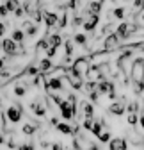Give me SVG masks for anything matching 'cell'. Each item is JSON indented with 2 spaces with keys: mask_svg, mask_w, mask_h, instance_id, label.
<instances>
[{
  "mask_svg": "<svg viewBox=\"0 0 144 150\" xmlns=\"http://www.w3.org/2000/svg\"><path fill=\"white\" fill-rule=\"evenodd\" d=\"M123 47V40L119 38V34L117 32H110V34H107L105 36V40H103V48L107 50V52H116V50H119Z\"/></svg>",
  "mask_w": 144,
  "mask_h": 150,
  "instance_id": "obj_1",
  "label": "cell"
},
{
  "mask_svg": "<svg viewBox=\"0 0 144 150\" xmlns=\"http://www.w3.org/2000/svg\"><path fill=\"white\" fill-rule=\"evenodd\" d=\"M91 59H89V55L87 57H78L73 64H71V70H73L75 73H78L82 79H87V71H89V68H91Z\"/></svg>",
  "mask_w": 144,
  "mask_h": 150,
  "instance_id": "obj_2",
  "label": "cell"
},
{
  "mask_svg": "<svg viewBox=\"0 0 144 150\" xmlns=\"http://www.w3.org/2000/svg\"><path fill=\"white\" fill-rule=\"evenodd\" d=\"M29 107H30V111L34 112L38 118H43L45 115H46V107H48V102L43 98V97H36L30 104H29Z\"/></svg>",
  "mask_w": 144,
  "mask_h": 150,
  "instance_id": "obj_3",
  "label": "cell"
},
{
  "mask_svg": "<svg viewBox=\"0 0 144 150\" xmlns=\"http://www.w3.org/2000/svg\"><path fill=\"white\" fill-rule=\"evenodd\" d=\"M130 79L132 81H144V59H134L132 70H130Z\"/></svg>",
  "mask_w": 144,
  "mask_h": 150,
  "instance_id": "obj_4",
  "label": "cell"
},
{
  "mask_svg": "<svg viewBox=\"0 0 144 150\" xmlns=\"http://www.w3.org/2000/svg\"><path fill=\"white\" fill-rule=\"evenodd\" d=\"M6 116H7V120L11 122V123H18L22 120V116H23V109H22V105L20 104H13V105H9L7 109H6Z\"/></svg>",
  "mask_w": 144,
  "mask_h": 150,
  "instance_id": "obj_5",
  "label": "cell"
},
{
  "mask_svg": "<svg viewBox=\"0 0 144 150\" xmlns=\"http://www.w3.org/2000/svg\"><path fill=\"white\" fill-rule=\"evenodd\" d=\"M98 22H100V14H89L84 20V30L85 32H93L98 27Z\"/></svg>",
  "mask_w": 144,
  "mask_h": 150,
  "instance_id": "obj_6",
  "label": "cell"
},
{
  "mask_svg": "<svg viewBox=\"0 0 144 150\" xmlns=\"http://www.w3.org/2000/svg\"><path fill=\"white\" fill-rule=\"evenodd\" d=\"M43 20H45L46 27H48V29H52V27H57L59 16H57L55 13H52V11H43Z\"/></svg>",
  "mask_w": 144,
  "mask_h": 150,
  "instance_id": "obj_7",
  "label": "cell"
},
{
  "mask_svg": "<svg viewBox=\"0 0 144 150\" xmlns=\"http://www.w3.org/2000/svg\"><path fill=\"white\" fill-rule=\"evenodd\" d=\"M124 111H127V107H124V102H112L109 105V112L114 116H123Z\"/></svg>",
  "mask_w": 144,
  "mask_h": 150,
  "instance_id": "obj_8",
  "label": "cell"
},
{
  "mask_svg": "<svg viewBox=\"0 0 144 150\" xmlns=\"http://www.w3.org/2000/svg\"><path fill=\"white\" fill-rule=\"evenodd\" d=\"M127 146H128V143L124 138H114L109 141V148H112V150H124Z\"/></svg>",
  "mask_w": 144,
  "mask_h": 150,
  "instance_id": "obj_9",
  "label": "cell"
},
{
  "mask_svg": "<svg viewBox=\"0 0 144 150\" xmlns=\"http://www.w3.org/2000/svg\"><path fill=\"white\" fill-rule=\"evenodd\" d=\"M61 134H64V136H75V129L71 127L69 123H64V122H59L57 123V127H55Z\"/></svg>",
  "mask_w": 144,
  "mask_h": 150,
  "instance_id": "obj_10",
  "label": "cell"
},
{
  "mask_svg": "<svg viewBox=\"0 0 144 150\" xmlns=\"http://www.w3.org/2000/svg\"><path fill=\"white\" fill-rule=\"evenodd\" d=\"M23 9H25V13L27 14H34L36 11H38V7H39V4H38V0H23Z\"/></svg>",
  "mask_w": 144,
  "mask_h": 150,
  "instance_id": "obj_11",
  "label": "cell"
},
{
  "mask_svg": "<svg viewBox=\"0 0 144 150\" xmlns=\"http://www.w3.org/2000/svg\"><path fill=\"white\" fill-rule=\"evenodd\" d=\"M78 107H80V112H82L84 116H94V107H93L91 102H85V100H84Z\"/></svg>",
  "mask_w": 144,
  "mask_h": 150,
  "instance_id": "obj_12",
  "label": "cell"
},
{
  "mask_svg": "<svg viewBox=\"0 0 144 150\" xmlns=\"http://www.w3.org/2000/svg\"><path fill=\"white\" fill-rule=\"evenodd\" d=\"M22 29L27 32V36H34L36 32H38V27H36L30 20H25V22H22Z\"/></svg>",
  "mask_w": 144,
  "mask_h": 150,
  "instance_id": "obj_13",
  "label": "cell"
},
{
  "mask_svg": "<svg viewBox=\"0 0 144 150\" xmlns=\"http://www.w3.org/2000/svg\"><path fill=\"white\" fill-rule=\"evenodd\" d=\"M39 71L41 73H46V71H50L52 68H53V63H52V57H45L43 61H39Z\"/></svg>",
  "mask_w": 144,
  "mask_h": 150,
  "instance_id": "obj_14",
  "label": "cell"
},
{
  "mask_svg": "<svg viewBox=\"0 0 144 150\" xmlns=\"http://www.w3.org/2000/svg\"><path fill=\"white\" fill-rule=\"evenodd\" d=\"M27 91H29V86L23 84V82H18V84L14 86V89H13V93H14L16 97H25Z\"/></svg>",
  "mask_w": 144,
  "mask_h": 150,
  "instance_id": "obj_15",
  "label": "cell"
},
{
  "mask_svg": "<svg viewBox=\"0 0 144 150\" xmlns=\"http://www.w3.org/2000/svg\"><path fill=\"white\" fill-rule=\"evenodd\" d=\"M73 41H75L77 45H80V47H87V34L77 32V34L73 36Z\"/></svg>",
  "mask_w": 144,
  "mask_h": 150,
  "instance_id": "obj_16",
  "label": "cell"
},
{
  "mask_svg": "<svg viewBox=\"0 0 144 150\" xmlns=\"http://www.w3.org/2000/svg\"><path fill=\"white\" fill-rule=\"evenodd\" d=\"M38 129H39V123H38V122H36V123H25V127H23V134H25V136H32Z\"/></svg>",
  "mask_w": 144,
  "mask_h": 150,
  "instance_id": "obj_17",
  "label": "cell"
},
{
  "mask_svg": "<svg viewBox=\"0 0 144 150\" xmlns=\"http://www.w3.org/2000/svg\"><path fill=\"white\" fill-rule=\"evenodd\" d=\"M25 36H27V32H25L23 29H18V30H14V32H13V36H11V38H13L16 43H23V41H25Z\"/></svg>",
  "mask_w": 144,
  "mask_h": 150,
  "instance_id": "obj_18",
  "label": "cell"
},
{
  "mask_svg": "<svg viewBox=\"0 0 144 150\" xmlns=\"http://www.w3.org/2000/svg\"><path fill=\"white\" fill-rule=\"evenodd\" d=\"M112 14H114V20H124L127 11H124V7H121V6H116V7L112 9Z\"/></svg>",
  "mask_w": 144,
  "mask_h": 150,
  "instance_id": "obj_19",
  "label": "cell"
},
{
  "mask_svg": "<svg viewBox=\"0 0 144 150\" xmlns=\"http://www.w3.org/2000/svg\"><path fill=\"white\" fill-rule=\"evenodd\" d=\"M48 36V41H50V45H53V47H61V43H62V38H61V34H46Z\"/></svg>",
  "mask_w": 144,
  "mask_h": 150,
  "instance_id": "obj_20",
  "label": "cell"
},
{
  "mask_svg": "<svg viewBox=\"0 0 144 150\" xmlns=\"http://www.w3.org/2000/svg\"><path fill=\"white\" fill-rule=\"evenodd\" d=\"M50 47V41H48V36H45L43 40H39L38 43H36V50L38 52H43V50H46Z\"/></svg>",
  "mask_w": 144,
  "mask_h": 150,
  "instance_id": "obj_21",
  "label": "cell"
},
{
  "mask_svg": "<svg viewBox=\"0 0 144 150\" xmlns=\"http://www.w3.org/2000/svg\"><path fill=\"white\" fill-rule=\"evenodd\" d=\"M128 125L130 127H135L139 123V115H137V111H128Z\"/></svg>",
  "mask_w": 144,
  "mask_h": 150,
  "instance_id": "obj_22",
  "label": "cell"
},
{
  "mask_svg": "<svg viewBox=\"0 0 144 150\" xmlns=\"http://www.w3.org/2000/svg\"><path fill=\"white\" fill-rule=\"evenodd\" d=\"M73 40H66L64 41V54L66 55H73V52H75V47H73Z\"/></svg>",
  "mask_w": 144,
  "mask_h": 150,
  "instance_id": "obj_23",
  "label": "cell"
},
{
  "mask_svg": "<svg viewBox=\"0 0 144 150\" xmlns=\"http://www.w3.org/2000/svg\"><path fill=\"white\" fill-rule=\"evenodd\" d=\"M6 6H7V9H9V13H14L18 7H20L22 4L18 2V0H6Z\"/></svg>",
  "mask_w": 144,
  "mask_h": 150,
  "instance_id": "obj_24",
  "label": "cell"
},
{
  "mask_svg": "<svg viewBox=\"0 0 144 150\" xmlns=\"http://www.w3.org/2000/svg\"><path fill=\"white\" fill-rule=\"evenodd\" d=\"M96 138H98L101 143H109V141H110V132H109V130H101Z\"/></svg>",
  "mask_w": 144,
  "mask_h": 150,
  "instance_id": "obj_25",
  "label": "cell"
},
{
  "mask_svg": "<svg viewBox=\"0 0 144 150\" xmlns=\"http://www.w3.org/2000/svg\"><path fill=\"white\" fill-rule=\"evenodd\" d=\"M134 9L135 11H144V0H134Z\"/></svg>",
  "mask_w": 144,
  "mask_h": 150,
  "instance_id": "obj_26",
  "label": "cell"
},
{
  "mask_svg": "<svg viewBox=\"0 0 144 150\" xmlns=\"http://www.w3.org/2000/svg\"><path fill=\"white\" fill-rule=\"evenodd\" d=\"M66 23H68V14L64 13V14L59 18V22H57V27H59V29H62V27H66Z\"/></svg>",
  "mask_w": 144,
  "mask_h": 150,
  "instance_id": "obj_27",
  "label": "cell"
},
{
  "mask_svg": "<svg viewBox=\"0 0 144 150\" xmlns=\"http://www.w3.org/2000/svg\"><path fill=\"white\" fill-rule=\"evenodd\" d=\"M45 52H46V57H53V55H55V52H57V47L50 45V47H48V48H46Z\"/></svg>",
  "mask_w": 144,
  "mask_h": 150,
  "instance_id": "obj_28",
  "label": "cell"
},
{
  "mask_svg": "<svg viewBox=\"0 0 144 150\" xmlns=\"http://www.w3.org/2000/svg\"><path fill=\"white\" fill-rule=\"evenodd\" d=\"M7 13H9V9H7L6 4H4V6H0V16H7Z\"/></svg>",
  "mask_w": 144,
  "mask_h": 150,
  "instance_id": "obj_29",
  "label": "cell"
},
{
  "mask_svg": "<svg viewBox=\"0 0 144 150\" xmlns=\"http://www.w3.org/2000/svg\"><path fill=\"white\" fill-rule=\"evenodd\" d=\"M57 123H59V120H57L55 116H52V118H50V125H52V127H57Z\"/></svg>",
  "mask_w": 144,
  "mask_h": 150,
  "instance_id": "obj_30",
  "label": "cell"
},
{
  "mask_svg": "<svg viewBox=\"0 0 144 150\" xmlns=\"http://www.w3.org/2000/svg\"><path fill=\"white\" fill-rule=\"evenodd\" d=\"M6 27H7L6 23H2V22H0V38L4 36V32H6Z\"/></svg>",
  "mask_w": 144,
  "mask_h": 150,
  "instance_id": "obj_31",
  "label": "cell"
},
{
  "mask_svg": "<svg viewBox=\"0 0 144 150\" xmlns=\"http://www.w3.org/2000/svg\"><path fill=\"white\" fill-rule=\"evenodd\" d=\"M139 123H141V127H142V130H144V111H142V115H141V118H139Z\"/></svg>",
  "mask_w": 144,
  "mask_h": 150,
  "instance_id": "obj_32",
  "label": "cell"
},
{
  "mask_svg": "<svg viewBox=\"0 0 144 150\" xmlns=\"http://www.w3.org/2000/svg\"><path fill=\"white\" fill-rule=\"evenodd\" d=\"M139 20H141V23H144V11H141V14H139ZM137 20V22H139Z\"/></svg>",
  "mask_w": 144,
  "mask_h": 150,
  "instance_id": "obj_33",
  "label": "cell"
},
{
  "mask_svg": "<svg viewBox=\"0 0 144 150\" xmlns=\"http://www.w3.org/2000/svg\"><path fill=\"white\" fill-rule=\"evenodd\" d=\"M4 143H6V138H4L2 132H0V145H4Z\"/></svg>",
  "mask_w": 144,
  "mask_h": 150,
  "instance_id": "obj_34",
  "label": "cell"
},
{
  "mask_svg": "<svg viewBox=\"0 0 144 150\" xmlns=\"http://www.w3.org/2000/svg\"><path fill=\"white\" fill-rule=\"evenodd\" d=\"M6 66V59H0V70H2Z\"/></svg>",
  "mask_w": 144,
  "mask_h": 150,
  "instance_id": "obj_35",
  "label": "cell"
},
{
  "mask_svg": "<svg viewBox=\"0 0 144 150\" xmlns=\"http://www.w3.org/2000/svg\"><path fill=\"white\" fill-rule=\"evenodd\" d=\"M0 50H2V41H0Z\"/></svg>",
  "mask_w": 144,
  "mask_h": 150,
  "instance_id": "obj_36",
  "label": "cell"
},
{
  "mask_svg": "<svg viewBox=\"0 0 144 150\" xmlns=\"http://www.w3.org/2000/svg\"><path fill=\"white\" fill-rule=\"evenodd\" d=\"M0 107H2V98H0Z\"/></svg>",
  "mask_w": 144,
  "mask_h": 150,
  "instance_id": "obj_37",
  "label": "cell"
},
{
  "mask_svg": "<svg viewBox=\"0 0 144 150\" xmlns=\"http://www.w3.org/2000/svg\"><path fill=\"white\" fill-rule=\"evenodd\" d=\"M124 2H130V0H124Z\"/></svg>",
  "mask_w": 144,
  "mask_h": 150,
  "instance_id": "obj_38",
  "label": "cell"
}]
</instances>
